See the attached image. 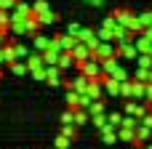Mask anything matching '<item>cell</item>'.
<instances>
[{
    "label": "cell",
    "instance_id": "9",
    "mask_svg": "<svg viewBox=\"0 0 152 149\" xmlns=\"http://www.w3.org/2000/svg\"><path fill=\"white\" fill-rule=\"evenodd\" d=\"M88 112H91V115H99V112H104V104H102L99 99H94L91 107H88Z\"/></svg>",
    "mask_w": 152,
    "mask_h": 149
},
{
    "label": "cell",
    "instance_id": "5",
    "mask_svg": "<svg viewBox=\"0 0 152 149\" xmlns=\"http://www.w3.org/2000/svg\"><path fill=\"white\" fill-rule=\"evenodd\" d=\"M61 136H67V139H75V136H77V125H75V123H69V125H61Z\"/></svg>",
    "mask_w": 152,
    "mask_h": 149
},
{
    "label": "cell",
    "instance_id": "6",
    "mask_svg": "<svg viewBox=\"0 0 152 149\" xmlns=\"http://www.w3.org/2000/svg\"><path fill=\"white\" fill-rule=\"evenodd\" d=\"M67 104H69L72 109H77V107H80V93H77V91H72V93H67Z\"/></svg>",
    "mask_w": 152,
    "mask_h": 149
},
{
    "label": "cell",
    "instance_id": "7",
    "mask_svg": "<svg viewBox=\"0 0 152 149\" xmlns=\"http://www.w3.org/2000/svg\"><path fill=\"white\" fill-rule=\"evenodd\" d=\"M107 123H110L112 128H120V125H123V115H118V112H115V115H107Z\"/></svg>",
    "mask_w": 152,
    "mask_h": 149
},
{
    "label": "cell",
    "instance_id": "16",
    "mask_svg": "<svg viewBox=\"0 0 152 149\" xmlns=\"http://www.w3.org/2000/svg\"><path fill=\"white\" fill-rule=\"evenodd\" d=\"M144 96H147V101H150V104H152V83H150V85H147V93H144Z\"/></svg>",
    "mask_w": 152,
    "mask_h": 149
},
{
    "label": "cell",
    "instance_id": "11",
    "mask_svg": "<svg viewBox=\"0 0 152 149\" xmlns=\"http://www.w3.org/2000/svg\"><path fill=\"white\" fill-rule=\"evenodd\" d=\"M75 88H77V93H86V88H88V77H77V80H75Z\"/></svg>",
    "mask_w": 152,
    "mask_h": 149
},
{
    "label": "cell",
    "instance_id": "14",
    "mask_svg": "<svg viewBox=\"0 0 152 149\" xmlns=\"http://www.w3.org/2000/svg\"><path fill=\"white\" fill-rule=\"evenodd\" d=\"M75 56L77 59H86V48H75Z\"/></svg>",
    "mask_w": 152,
    "mask_h": 149
},
{
    "label": "cell",
    "instance_id": "1",
    "mask_svg": "<svg viewBox=\"0 0 152 149\" xmlns=\"http://www.w3.org/2000/svg\"><path fill=\"white\" fill-rule=\"evenodd\" d=\"M102 141H104L107 147H112V144L118 141V128H112V125L107 123V125L102 128Z\"/></svg>",
    "mask_w": 152,
    "mask_h": 149
},
{
    "label": "cell",
    "instance_id": "17",
    "mask_svg": "<svg viewBox=\"0 0 152 149\" xmlns=\"http://www.w3.org/2000/svg\"><path fill=\"white\" fill-rule=\"evenodd\" d=\"M53 149H56V147H53Z\"/></svg>",
    "mask_w": 152,
    "mask_h": 149
},
{
    "label": "cell",
    "instance_id": "10",
    "mask_svg": "<svg viewBox=\"0 0 152 149\" xmlns=\"http://www.w3.org/2000/svg\"><path fill=\"white\" fill-rule=\"evenodd\" d=\"M69 123H75V109L61 112V125H69Z\"/></svg>",
    "mask_w": 152,
    "mask_h": 149
},
{
    "label": "cell",
    "instance_id": "2",
    "mask_svg": "<svg viewBox=\"0 0 152 149\" xmlns=\"http://www.w3.org/2000/svg\"><path fill=\"white\" fill-rule=\"evenodd\" d=\"M136 136H139V141H142V144H144V141H150V139H152V128H150V125H144V123L139 120V125H136Z\"/></svg>",
    "mask_w": 152,
    "mask_h": 149
},
{
    "label": "cell",
    "instance_id": "12",
    "mask_svg": "<svg viewBox=\"0 0 152 149\" xmlns=\"http://www.w3.org/2000/svg\"><path fill=\"white\" fill-rule=\"evenodd\" d=\"M69 144H72V139H67V136H59L53 147H56V149H67V147H69Z\"/></svg>",
    "mask_w": 152,
    "mask_h": 149
},
{
    "label": "cell",
    "instance_id": "3",
    "mask_svg": "<svg viewBox=\"0 0 152 149\" xmlns=\"http://www.w3.org/2000/svg\"><path fill=\"white\" fill-rule=\"evenodd\" d=\"M88 117H91V112H86L83 107H77V109H75V125H77V128H80V125H86V123H88Z\"/></svg>",
    "mask_w": 152,
    "mask_h": 149
},
{
    "label": "cell",
    "instance_id": "4",
    "mask_svg": "<svg viewBox=\"0 0 152 149\" xmlns=\"http://www.w3.org/2000/svg\"><path fill=\"white\" fill-rule=\"evenodd\" d=\"M91 123H94V125L102 131V128L107 125V115H104V112H99V115H91Z\"/></svg>",
    "mask_w": 152,
    "mask_h": 149
},
{
    "label": "cell",
    "instance_id": "15",
    "mask_svg": "<svg viewBox=\"0 0 152 149\" xmlns=\"http://www.w3.org/2000/svg\"><path fill=\"white\" fill-rule=\"evenodd\" d=\"M59 64H61V67H69L72 61H69V56H61V59H59Z\"/></svg>",
    "mask_w": 152,
    "mask_h": 149
},
{
    "label": "cell",
    "instance_id": "8",
    "mask_svg": "<svg viewBox=\"0 0 152 149\" xmlns=\"http://www.w3.org/2000/svg\"><path fill=\"white\" fill-rule=\"evenodd\" d=\"M104 85H107V91H110L112 96H118V93H120V83H118V80H107Z\"/></svg>",
    "mask_w": 152,
    "mask_h": 149
},
{
    "label": "cell",
    "instance_id": "13",
    "mask_svg": "<svg viewBox=\"0 0 152 149\" xmlns=\"http://www.w3.org/2000/svg\"><path fill=\"white\" fill-rule=\"evenodd\" d=\"M139 64H142L144 69H150V67H152V59H150V56H142V59H139Z\"/></svg>",
    "mask_w": 152,
    "mask_h": 149
}]
</instances>
